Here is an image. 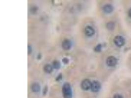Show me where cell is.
<instances>
[{
	"instance_id": "obj_1",
	"label": "cell",
	"mask_w": 131,
	"mask_h": 98,
	"mask_svg": "<svg viewBox=\"0 0 131 98\" xmlns=\"http://www.w3.org/2000/svg\"><path fill=\"white\" fill-rule=\"evenodd\" d=\"M62 92L63 98H72V89L69 83L66 82L63 84Z\"/></svg>"
},
{
	"instance_id": "obj_18",
	"label": "cell",
	"mask_w": 131,
	"mask_h": 98,
	"mask_svg": "<svg viewBox=\"0 0 131 98\" xmlns=\"http://www.w3.org/2000/svg\"><path fill=\"white\" fill-rule=\"evenodd\" d=\"M47 90H48V89H47V87L46 86V87H45V88H44V90L43 93H46L47 92Z\"/></svg>"
},
{
	"instance_id": "obj_7",
	"label": "cell",
	"mask_w": 131,
	"mask_h": 98,
	"mask_svg": "<svg viewBox=\"0 0 131 98\" xmlns=\"http://www.w3.org/2000/svg\"><path fill=\"white\" fill-rule=\"evenodd\" d=\"M85 33L87 36L90 37V36H93L94 34L95 31L92 27L90 26H87L85 28Z\"/></svg>"
},
{
	"instance_id": "obj_4",
	"label": "cell",
	"mask_w": 131,
	"mask_h": 98,
	"mask_svg": "<svg viewBox=\"0 0 131 98\" xmlns=\"http://www.w3.org/2000/svg\"><path fill=\"white\" fill-rule=\"evenodd\" d=\"M91 82L88 79H85L83 80L81 84V88L83 90L87 91L89 90L91 88Z\"/></svg>"
},
{
	"instance_id": "obj_11",
	"label": "cell",
	"mask_w": 131,
	"mask_h": 98,
	"mask_svg": "<svg viewBox=\"0 0 131 98\" xmlns=\"http://www.w3.org/2000/svg\"><path fill=\"white\" fill-rule=\"evenodd\" d=\"M60 63L58 60H55L53 62V67L56 69H58L60 67Z\"/></svg>"
},
{
	"instance_id": "obj_14",
	"label": "cell",
	"mask_w": 131,
	"mask_h": 98,
	"mask_svg": "<svg viewBox=\"0 0 131 98\" xmlns=\"http://www.w3.org/2000/svg\"><path fill=\"white\" fill-rule=\"evenodd\" d=\"M62 62H63V63L65 64H68V62H69V59H68L67 58H66V57L63 58L62 59Z\"/></svg>"
},
{
	"instance_id": "obj_16",
	"label": "cell",
	"mask_w": 131,
	"mask_h": 98,
	"mask_svg": "<svg viewBox=\"0 0 131 98\" xmlns=\"http://www.w3.org/2000/svg\"><path fill=\"white\" fill-rule=\"evenodd\" d=\"M32 47H31V46L29 45L28 47V54H30L32 53Z\"/></svg>"
},
{
	"instance_id": "obj_3",
	"label": "cell",
	"mask_w": 131,
	"mask_h": 98,
	"mask_svg": "<svg viewBox=\"0 0 131 98\" xmlns=\"http://www.w3.org/2000/svg\"><path fill=\"white\" fill-rule=\"evenodd\" d=\"M106 63L108 66L110 67H114L117 63V59L113 56H110L107 58Z\"/></svg>"
},
{
	"instance_id": "obj_2",
	"label": "cell",
	"mask_w": 131,
	"mask_h": 98,
	"mask_svg": "<svg viewBox=\"0 0 131 98\" xmlns=\"http://www.w3.org/2000/svg\"><path fill=\"white\" fill-rule=\"evenodd\" d=\"M114 44L119 47H121L124 45L125 43V39L120 35H117L116 36L113 40Z\"/></svg>"
},
{
	"instance_id": "obj_12",
	"label": "cell",
	"mask_w": 131,
	"mask_h": 98,
	"mask_svg": "<svg viewBox=\"0 0 131 98\" xmlns=\"http://www.w3.org/2000/svg\"><path fill=\"white\" fill-rule=\"evenodd\" d=\"M107 28L109 30H112L114 28V24L112 22H110L107 24Z\"/></svg>"
},
{
	"instance_id": "obj_6",
	"label": "cell",
	"mask_w": 131,
	"mask_h": 98,
	"mask_svg": "<svg viewBox=\"0 0 131 98\" xmlns=\"http://www.w3.org/2000/svg\"><path fill=\"white\" fill-rule=\"evenodd\" d=\"M71 42L68 39H65L62 42V48L64 50H69L71 47Z\"/></svg>"
},
{
	"instance_id": "obj_15",
	"label": "cell",
	"mask_w": 131,
	"mask_h": 98,
	"mask_svg": "<svg viewBox=\"0 0 131 98\" xmlns=\"http://www.w3.org/2000/svg\"><path fill=\"white\" fill-rule=\"evenodd\" d=\"M62 74H60L56 78V81H60L62 79Z\"/></svg>"
},
{
	"instance_id": "obj_10",
	"label": "cell",
	"mask_w": 131,
	"mask_h": 98,
	"mask_svg": "<svg viewBox=\"0 0 131 98\" xmlns=\"http://www.w3.org/2000/svg\"><path fill=\"white\" fill-rule=\"evenodd\" d=\"M44 71L46 73L50 74L52 72L53 70V67L50 64H46L44 67Z\"/></svg>"
},
{
	"instance_id": "obj_9",
	"label": "cell",
	"mask_w": 131,
	"mask_h": 98,
	"mask_svg": "<svg viewBox=\"0 0 131 98\" xmlns=\"http://www.w3.org/2000/svg\"><path fill=\"white\" fill-rule=\"evenodd\" d=\"M31 89L34 92H38L40 90V86L38 83H34L31 86Z\"/></svg>"
},
{
	"instance_id": "obj_19",
	"label": "cell",
	"mask_w": 131,
	"mask_h": 98,
	"mask_svg": "<svg viewBox=\"0 0 131 98\" xmlns=\"http://www.w3.org/2000/svg\"><path fill=\"white\" fill-rule=\"evenodd\" d=\"M129 15L130 17L131 18V8L129 11Z\"/></svg>"
},
{
	"instance_id": "obj_17",
	"label": "cell",
	"mask_w": 131,
	"mask_h": 98,
	"mask_svg": "<svg viewBox=\"0 0 131 98\" xmlns=\"http://www.w3.org/2000/svg\"><path fill=\"white\" fill-rule=\"evenodd\" d=\"M113 98H123V97L119 94H116L114 96Z\"/></svg>"
},
{
	"instance_id": "obj_5",
	"label": "cell",
	"mask_w": 131,
	"mask_h": 98,
	"mask_svg": "<svg viewBox=\"0 0 131 98\" xmlns=\"http://www.w3.org/2000/svg\"><path fill=\"white\" fill-rule=\"evenodd\" d=\"M101 88V84L99 82L97 81H94L91 83V90L93 92H98Z\"/></svg>"
},
{
	"instance_id": "obj_13",
	"label": "cell",
	"mask_w": 131,
	"mask_h": 98,
	"mask_svg": "<svg viewBox=\"0 0 131 98\" xmlns=\"http://www.w3.org/2000/svg\"><path fill=\"white\" fill-rule=\"evenodd\" d=\"M102 49V45L101 44H98L97 45L95 48H94V50L96 52H100L101 51Z\"/></svg>"
},
{
	"instance_id": "obj_8",
	"label": "cell",
	"mask_w": 131,
	"mask_h": 98,
	"mask_svg": "<svg viewBox=\"0 0 131 98\" xmlns=\"http://www.w3.org/2000/svg\"><path fill=\"white\" fill-rule=\"evenodd\" d=\"M113 10V6L110 4H107L104 5L103 7V10L106 13H110Z\"/></svg>"
}]
</instances>
